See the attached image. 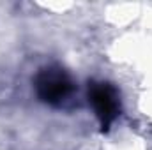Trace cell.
<instances>
[{"label": "cell", "instance_id": "cell-1", "mask_svg": "<svg viewBox=\"0 0 152 150\" xmlns=\"http://www.w3.org/2000/svg\"><path fill=\"white\" fill-rule=\"evenodd\" d=\"M36 90L41 101L58 106L73 94V81L60 67H46L36 78Z\"/></svg>", "mask_w": 152, "mask_h": 150}, {"label": "cell", "instance_id": "cell-2", "mask_svg": "<svg viewBox=\"0 0 152 150\" xmlns=\"http://www.w3.org/2000/svg\"><path fill=\"white\" fill-rule=\"evenodd\" d=\"M88 101L97 115L103 131L112 125L117 115H118V97L117 92L108 83H96L92 81L88 85Z\"/></svg>", "mask_w": 152, "mask_h": 150}]
</instances>
